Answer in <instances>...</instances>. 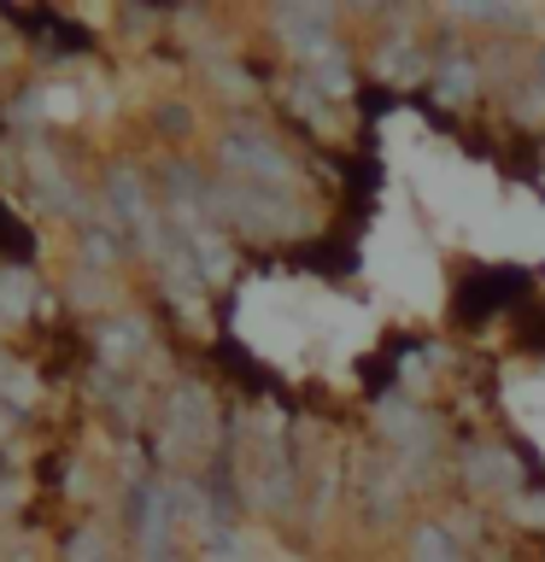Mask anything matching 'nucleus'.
I'll return each mask as SVG.
<instances>
[{"label": "nucleus", "instance_id": "1", "mask_svg": "<svg viewBox=\"0 0 545 562\" xmlns=\"http://www.w3.org/2000/svg\"><path fill=\"white\" fill-rule=\"evenodd\" d=\"M82 562H100V544H94V539H88V551H82Z\"/></svg>", "mask_w": 545, "mask_h": 562}]
</instances>
